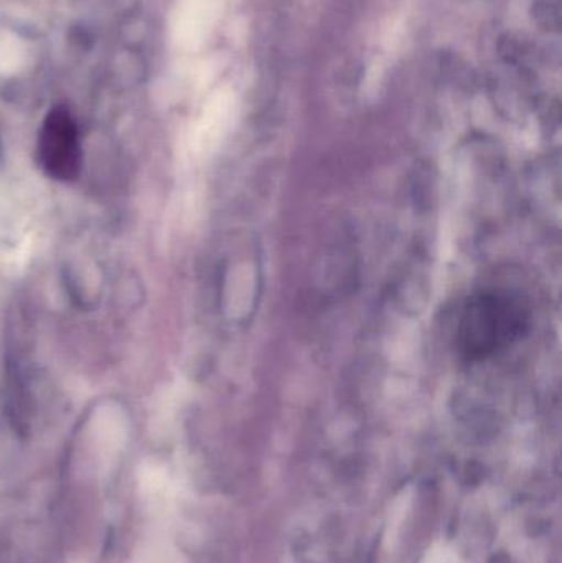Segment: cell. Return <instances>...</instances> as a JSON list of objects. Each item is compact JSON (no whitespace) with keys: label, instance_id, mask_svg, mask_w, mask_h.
I'll return each mask as SVG.
<instances>
[{"label":"cell","instance_id":"1","mask_svg":"<svg viewBox=\"0 0 562 563\" xmlns=\"http://www.w3.org/2000/svg\"><path fill=\"white\" fill-rule=\"evenodd\" d=\"M530 324L524 301L510 294L475 295L461 317L458 343L469 360H485L520 340Z\"/></svg>","mask_w":562,"mask_h":563},{"label":"cell","instance_id":"2","mask_svg":"<svg viewBox=\"0 0 562 563\" xmlns=\"http://www.w3.org/2000/svg\"><path fill=\"white\" fill-rule=\"evenodd\" d=\"M81 142L78 125L65 108L49 111L40 129L38 161L56 180H75L81 170Z\"/></svg>","mask_w":562,"mask_h":563},{"label":"cell","instance_id":"3","mask_svg":"<svg viewBox=\"0 0 562 563\" xmlns=\"http://www.w3.org/2000/svg\"><path fill=\"white\" fill-rule=\"evenodd\" d=\"M497 563H502V558L497 559ZM505 563H510V559L507 558V561H505Z\"/></svg>","mask_w":562,"mask_h":563}]
</instances>
